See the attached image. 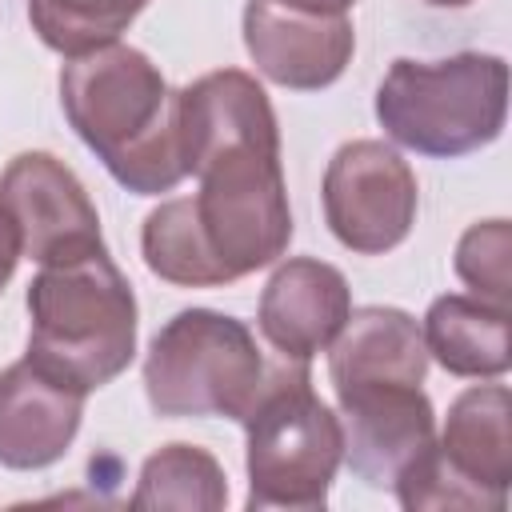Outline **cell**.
<instances>
[{
  "mask_svg": "<svg viewBox=\"0 0 512 512\" xmlns=\"http://www.w3.org/2000/svg\"><path fill=\"white\" fill-rule=\"evenodd\" d=\"M344 460L372 488H396V480L436 444V412L420 384H380L336 392Z\"/></svg>",
  "mask_w": 512,
  "mask_h": 512,
  "instance_id": "9c48e42d",
  "label": "cell"
},
{
  "mask_svg": "<svg viewBox=\"0 0 512 512\" xmlns=\"http://www.w3.org/2000/svg\"><path fill=\"white\" fill-rule=\"evenodd\" d=\"M60 104L76 136L136 196L172 192L188 172L180 156L176 92L128 44H104L60 68Z\"/></svg>",
  "mask_w": 512,
  "mask_h": 512,
  "instance_id": "6da1fadb",
  "label": "cell"
},
{
  "mask_svg": "<svg viewBox=\"0 0 512 512\" xmlns=\"http://www.w3.org/2000/svg\"><path fill=\"white\" fill-rule=\"evenodd\" d=\"M444 464L468 484L508 504L512 484V396L504 384H476L460 392L448 408L444 432L436 440Z\"/></svg>",
  "mask_w": 512,
  "mask_h": 512,
  "instance_id": "5bb4252c",
  "label": "cell"
},
{
  "mask_svg": "<svg viewBox=\"0 0 512 512\" xmlns=\"http://www.w3.org/2000/svg\"><path fill=\"white\" fill-rule=\"evenodd\" d=\"M416 176L384 140H348L324 172V216L332 236L360 256L404 244L416 224Z\"/></svg>",
  "mask_w": 512,
  "mask_h": 512,
  "instance_id": "52a82bcc",
  "label": "cell"
},
{
  "mask_svg": "<svg viewBox=\"0 0 512 512\" xmlns=\"http://www.w3.org/2000/svg\"><path fill=\"white\" fill-rule=\"evenodd\" d=\"M16 264H20V236H16L12 220L0 212V292L8 288V280H12Z\"/></svg>",
  "mask_w": 512,
  "mask_h": 512,
  "instance_id": "ffe728a7",
  "label": "cell"
},
{
  "mask_svg": "<svg viewBox=\"0 0 512 512\" xmlns=\"http://www.w3.org/2000/svg\"><path fill=\"white\" fill-rule=\"evenodd\" d=\"M200 192L192 220L224 284L272 264L292 240V208L280 168V140L216 148L192 164Z\"/></svg>",
  "mask_w": 512,
  "mask_h": 512,
  "instance_id": "5b68a950",
  "label": "cell"
},
{
  "mask_svg": "<svg viewBox=\"0 0 512 512\" xmlns=\"http://www.w3.org/2000/svg\"><path fill=\"white\" fill-rule=\"evenodd\" d=\"M508 116V64L492 52L392 60L376 88L380 128L424 156H464L492 144Z\"/></svg>",
  "mask_w": 512,
  "mask_h": 512,
  "instance_id": "277c9868",
  "label": "cell"
},
{
  "mask_svg": "<svg viewBox=\"0 0 512 512\" xmlns=\"http://www.w3.org/2000/svg\"><path fill=\"white\" fill-rule=\"evenodd\" d=\"M144 8L148 0H28V20L52 52L72 60L116 44Z\"/></svg>",
  "mask_w": 512,
  "mask_h": 512,
  "instance_id": "ac0fdd59",
  "label": "cell"
},
{
  "mask_svg": "<svg viewBox=\"0 0 512 512\" xmlns=\"http://www.w3.org/2000/svg\"><path fill=\"white\" fill-rule=\"evenodd\" d=\"M28 360L76 392L112 384L136 356V296L108 248L44 264L28 284Z\"/></svg>",
  "mask_w": 512,
  "mask_h": 512,
  "instance_id": "7a4b0ae2",
  "label": "cell"
},
{
  "mask_svg": "<svg viewBox=\"0 0 512 512\" xmlns=\"http://www.w3.org/2000/svg\"><path fill=\"white\" fill-rule=\"evenodd\" d=\"M128 504L136 512H220L228 504V476L212 452L196 444H164L144 460Z\"/></svg>",
  "mask_w": 512,
  "mask_h": 512,
  "instance_id": "2e32d148",
  "label": "cell"
},
{
  "mask_svg": "<svg viewBox=\"0 0 512 512\" xmlns=\"http://www.w3.org/2000/svg\"><path fill=\"white\" fill-rule=\"evenodd\" d=\"M140 252H144V264L168 284H180V288H220L224 284L204 240H200L188 196L164 200L156 212L144 216Z\"/></svg>",
  "mask_w": 512,
  "mask_h": 512,
  "instance_id": "e0dca14e",
  "label": "cell"
},
{
  "mask_svg": "<svg viewBox=\"0 0 512 512\" xmlns=\"http://www.w3.org/2000/svg\"><path fill=\"white\" fill-rule=\"evenodd\" d=\"M264 376L268 364L248 324L212 308L176 312L144 356V392L156 416L244 420Z\"/></svg>",
  "mask_w": 512,
  "mask_h": 512,
  "instance_id": "8992f818",
  "label": "cell"
},
{
  "mask_svg": "<svg viewBox=\"0 0 512 512\" xmlns=\"http://www.w3.org/2000/svg\"><path fill=\"white\" fill-rule=\"evenodd\" d=\"M276 4L304 8V12H324V16H348V8H352L356 0H276Z\"/></svg>",
  "mask_w": 512,
  "mask_h": 512,
  "instance_id": "44dd1931",
  "label": "cell"
},
{
  "mask_svg": "<svg viewBox=\"0 0 512 512\" xmlns=\"http://www.w3.org/2000/svg\"><path fill=\"white\" fill-rule=\"evenodd\" d=\"M512 228L508 220L472 224L456 244V276L488 304L508 308L512 300Z\"/></svg>",
  "mask_w": 512,
  "mask_h": 512,
  "instance_id": "d6986e66",
  "label": "cell"
},
{
  "mask_svg": "<svg viewBox=\"0 0 512 512\" xmlns=\"http://www.w3.org/2000/svg\"><path fill=\"white\" fill-rule=\"evenodd\" d=\"M84 392L48 376L28 356L0 372V464L36 472L56 464L76 440Z\"/></svg>",
  "mask_w": 512,
  "mask_h": 512,
  "instance_id": "7c38bea8",
  "label": "cell"
},
{
  "mask_svg": "<svg viewBox=\"0 0 512 512\" xmlns=\"http://www.w3.org/2000/svg\"><path fill=\"white\" fill-rule=\"evenodd\" d=\"M248 432V508L308 512L328 504V488L344 460L340 416L316 396L312 372L300 360L268 368L252 408Z\"/></svg>",
  "mask_w": 512,
  "mask_h": 512,
  "instance_id": "3957f363",
  "label": "cell"
},
{
  "mask_svg": "<svg viewBox=\"0 0 512 512\" xmlns=\"http://www.w3.org/2000/svg\"><path fill=\"white\" fill-rule=\"evenodd\" d=\"M424 348L452 376L496 380L512 364L508 348V308L480 296H440L424 316Z\"/></svg>",
  "mask_w": 512,
  "mask_h": 512,
  "instance_id": "9a60e30c",
  "label": "cell"
},
{
  "mask_svg": "<svg viewBox=\"0 0 512 512\" xmlns=\"http://www.w3.org/2000/svg\"><path fill=\"white\" fill-rule=\"evenodd\" d=\"M352 312L348 280L340 268L296 256L284 260L260 296V332L280 352V360L308 364L316 352H324L336 332L344 328Z\"/></svg>",
  "mask_w": 512,
  "mask_h": 512,
  "instance_id": "8fae6325",
  "label": "cell"
},
{
  "mask_svg": "<svg viewBox=\"0 0 512 512\" xmlns=\"http://www.w3.org/2000/svg\"><path fill=\"white\" fill-rule=\"evenodd\" d=\"M328 376L336 392L380 384H424L428 348L420 324L400 308H356L328 344Z\"/></svg>",
  "mask_w": 512,
  "mask_h": 512,
  "instance_id": "4fadbf2b",
  "label": "cell"
},
{
  "mask_svg": "<svg viewBox=\"0 0 512 512\" xmlns=\"http://www.w3.org/2000/svg\"><path fill=\"white\" fill-rule=\"evenodd\" d=\"M244 48L260 76L292 92H320L344 76L356 28L348 16L288 8L276 0H248Z\"/></svg>",
  "mask_w": 512,
  "mask_h": 512,
  "instance_id": "30bf717a",
  "label": "cell"
},
{
  "mask_svg": "<svg viewBox=\"0 0 512 512\" xmlns=\"http://www.w3.org/2000/svg\"><path fill=\"white\" fill-rule=\"evenodd\" d=\"M0 212L20 236V256L68 264L104 252L100 216L76 172L52 152H20L0 172Z\"/></svg>",
  "mask_w": 512,
  "mask_h": 512,
  "instance_id": "ba28073f",
  "label": "cell"
},
{
  "mask_svg": "<svg viewBox=\"0 0 512 512\" xmlns=\"http://www.w3.org/2000/svg\"><path fill=\"white\" fill-rule=\"evenodd\" d=\"M424 4H436V8H464V4H472V0H424Z\"/></svg>",
  "mask_w": 512,
  "mask_h": 512,
  "instance_id": "7402d4cb",
  "label": "cell"
}]
</instances>
